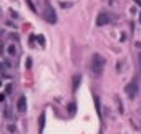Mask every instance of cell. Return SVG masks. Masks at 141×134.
Returning <instances> with one entry per match:
<instances>
[{"label":"cell","instance_id":"7a4b0ae2","mask_svg":"<svg viewBox=\"0 0 141 134\" xmlns=\"http://www.w3.org/2000/svg\"><path fill=\"white\" fill-rule=\"evenodd\" d=\"M43 18L48 22V23H56V12L53 10V7L47 2L45 4V10H43Z\"/></svg>","mask_w":141,"mask_h":134},{"label":"cell","instance_id":"30bf717a","mask_svg":"<svg viewBox=\"0 0 141 134\" xmlns=\"http://www.w3.org/2000/svg\"><path fill=\"white\" fill-rule=\"evenodd\" d=\"M43 124H45V113L40 116V132L43 131Z\"/></svg>","mask_w":141,"mask_h":134},{"label":"cell","instance_id":"277c9868","mask_svg":"<svg viewBox=\"0 0 141 134\" xmlns=\"http://www.w3.org/2000/svg\"><path fill=\"white\" fill-rule=\"evenodd\" d=\"M110 15L108 13H100V15L96 17V25L98 27H103V25H106V23H110Z\"/></svg>","mask_w":141,"mask_h":134},{"label":"cell","instance_id":"8fae6325","mask_svg":"<svg viewBox=\"0 0 141 134\" xmlns=\"http://www.w3.org/2000/svg\"><path fill=\"white\" fill-rule=\"evenodd\" d=\"M27 5H28V7H30V10H32V12H37V8H35V5H33L32 2H30V0H27Z\"/></svg>","mask_w":141,"mask_h":134},{"label":"cell","instance_id":"ac0fdd59","mask_svg":"<svg viewBox=\"0 0 141 134\" xmlns=\"http://www.w3.org/2000/svg\"><path fill=\"white\" fill-rule=\"evenodd\" d=\"M0 86H2V81H0Z\"/></svg>","mask_w":141,"mask_h":134},{"label":"cell","instance_id":"5b68a950","mask_svg":"<svg viewBox=\"0 0 141 134\" xmlns=\"http://www.w3.org/2000/svg\"><path fill=\"white\" fill-rule=\"evenodd\" d=\"M17 109L20 111V113L27 111V98H25V96H20V98H18V101H17Z\"/></svg>","mask_w":141,"mask_h":134},{"label":"cell","instance_id":"5bb4252c","mask_svg":"<svg viewBox=\"0 0 141 134\" xmlns=\"http://www.w3.org/2000/svg\"><path fill=\"white\" fill-rule=\"evenodd\" d=\"M4 99H5V95H4V93H0V103L4 101Z\"/></svg>","mask_w":141,"mask_h":134},{"label":"cell","instance_id":"8992f818","mask_svg":"<svg viewBox=\"0 0 141 134\" xmlns=\"http://www.w3.org/2000/svg\"><path fill=\"white\" fill-rule=\"evenodd\" d=\"M72 81H73V84H72V90H73V91H77V90H78V84H80V81H81V76H80V75H75V76H73V79H72Z\"/></svg>","mask_w":141,"mask_h":134},{"label":"cell","instance_id":"2e32d148","mask_svg":"<svg viewBox=\"0 0 141 134\" xmlns=\"http://www.w3.org/2000/svg\"><path fill=\"white\" fill-rule=\"evenodd\" d=\"M139 23H141V13H139Z\"/></svg>","mask_w":141,"mask_h":134},{"label":"cell","instance_id":"52a82bcc","mask_svg":"<svg viewBox=\"0 0 141 134\" xmlns=\"http://www.w3.org/2000/svg\"><path fill=\"white\" fill-rule=\"evenodd\" d=\"M93 99H95V106H96V113H98V116H101V108H100V99H98V96H93Z\"/></svg>","mask_w":141,"mask_h":134},{"label":"cell","instance_id":"3957f363","mask_svg":"<svg viewBox=\"0 0 141 134\" xmlns=\"http://www.w3.org/2000/svg\"><path fill=\"white\" fill-rule=\"evenodd\" d=\"M125 91H126V95L133 99L134 96L138 95V81H131V83H128L126 88H125Z\"/></svg>","mask_w":141,"mask_h":134},{"label":"cell","instance_id":"e0dca14e","mask_svg":"<svg viewBox=\"0 0 141 134\" xmlns=\"http://www.w3.org/2000/svg\"><path fill=\"white\" fill-rule=\"evenodd\" d=\"M139 113H141V106H139Z\"/></svg>","mask_w":141,"mask_h":134},{"label":"cell","instance_id":"ba28073f","mask_svg":"<svg viewBox=\"0 0 141 134\" xmlns=\"http://www.w3.org/2000/svg\"><path fill=\"white\" fill-rule=\"evenodd\" d=\"M68 111H70V114H75V111H77V104L72 103V104L68 106Z\"/></svg>","mask_w":141,"mask_h":134},{"label":"cell","instance_id":"6da1fadb","mask_svg":"<svg viewBox=\"0 0 141 134\" xmlns=\"http://www.w3.org/2000/svg\"><path fill=\"white\" fill-rule=\"evenodd\" d=\"M105 66H106V60L103 58L100 53H95L93 58H91V71H93V75H101L103 70H105Z\"/></svg>","mask_w":141,"mask_h":134},{"label":"cell","instance_id":"9a60e30c","mask_svg":"<svg viewBox=\"0 0 141 134\" xmlns=\"http://www.w3.org/2000/svg\"><path fill=\"white\" fill-rule=\"evenodd\" d=\"M138 63H139V68H141V53H139V58H138Z\"/></svg>","mask_w":141,"mask_h":134},{"label":"cell","instance_id":"4fadbf2b","mask_svg":"<svg viewBox=\"0 0 141 134\" xmlns=\"http://www.w3.org/2000/svg\"><path fill=\"white\" fill-rule=\"evenodd\" d=\"M37 38H38V41H40L42 47H43V45H45V38H43V36H37Z\"/></svg>","mask_w":141,"mask_h":134},{"label":"cell","instance_id":"9c48e42d","mask_svg":"<svg viewBox=\"0 0 141 134\" xmlns=\"http://www.w3.org/2000/svg\"><path fill=\"white\" fill-rule=\"evenodd\" d=\"M8 55H10V56H15V55H17L15 47H8Z\"/></svg>","mask_w":141,"mask_h":134},{"label":"cell","instance_id":"7c38bea8","mask_svg":"<svg viewBox=\"0 0 141 134\" xmlns=\"http://www.w3.org/2000/svg\"><path fill=\"white\" fill-rule=\"evenodd\" d=\"M25 66H27V68L32 66V60H30V58H27V61H25Z\"/></svg>","mask_w":141,"mask_h":134}]
</instances>
